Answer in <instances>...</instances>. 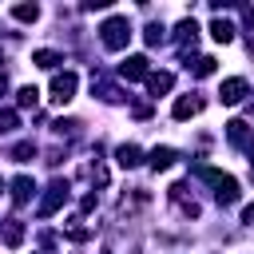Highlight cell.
Segmentation results:
<instances>
[{
  "label": "cell",
  "mask_w": 254,
  "mask_h": 254,
  "mask_svg": "<svg viewBox=\"0 0 254 254\" xmlns=\"http://www.w3.org/2000/svg\"><path fill=\"white\" fill-rule=\"evenodd\" d=\"M242 222H254V202H250V206L242 210Z\"/></svg>",
  "instance_id": "obj_22"
},
{
  "label": "cell",
  "mask_w": 254,
  "mask_h": 254,
  "mask_svg": "<svg viewBox=\"0 0 254 254\" xmlns=\"http://www.w3.org/2000/svg\"><path fill=\"white\" fill-rule=\"evenodd\" d=\"M36 99H40V91H36L32 83H28V87H20V95H16V103H20V107H36Z\"/></svg>",
  "instance_id": "obj_15"
},
{
  "label": "cell",
  "mask_w": 254,
  "mask_h": 254,
  "mask_svg": "<svg viewBox=\"0 0 254 254\" xmlns=\"http://www.w3.org/2000/svg\"><path fill=\"white\" fill-rule=\"evenodd\" d=\"M171 83H175V75H171V71H147V87H151V95L171 91Z\"/></svg>",
  "instance_id": "obj_6"
},
{
  "label": "cell",
  "mask_w": 254,
  "mask_h": 254,
  "mask_svg": "<svg viewBox=\"0 0 254 254\" xmlns=\"http://www.w3.org/2000/svg\"><path fill=\"white\" fill-rule=\"evenodd\" d=\"M71 95H75V75L71 71H60L52 79V103H67Z\"/></svg>",
  "instance_id": "obj_3"
},
{
  "label": "cell",
  "mask_w": 254,
  "mask_h": 254,
  "mask_svg": "<svg viewBox=\"0 0 254 254\" xmlns=\"http://www.w3.org/2000/svg\"><path fill=\"white\" fill-rule=\"evenodd\" d=\"M12 16H16V20H24V24H32V20L40 16V8H36V4H20V8H12Z\"/></svg>",
  "instance_id": "obj_14"
},
{
  "label": "cell",
  "mask_w": 254,
  "mask_h": 254,
  "mask_svg": "<svg viewBox=\"0 0 254 254\" xmlns=\"http://www.w3.org/2000/svg\"><path fill=\"white\" fill-rule=\"evenodd\" d=\"M139 155H143V151H139L135 143H123V147L115 151V159H119V167H139Z\"/></svg>",
  "instance_id": "obj_9"
},
{
  "label": "cell",
  "mask_w": 254,
  "mask_h": 254,
  "mask_svg": "<svg viewBox=\"0 0 254 254\" xmlns=\"http://www.w3.org/2000/svg\"><path fill=\"white\" fill-rule=\"evenodd\" d=\"M64 234H67L71 242H83V238H91V230H87V226H79V222H71V226H67Z\"/></svg>",
  "instance_id": "obj_19"
},
{
  "label": "cell",
  "mask_w": 254,
  "mask_h": 254,
  "mask_svg": "<svg viewBox=\"0 0 254 254\" xmlns=\"http://www.w3.org/2000/svg\"><path fill=\"white\" fill-rule=\"evenodd\" d=\"M4 242H8V246H20V242H24V222L12 218V222L4 226Z\"/></svg>",
  "instance_id": "obj_13"
},
{
  "label": "cell",
  "mask_w": 254,
  "mask_h": 254,
  "mask_svg": "<svg viewBox=\"0 0 254 254\" xmlns=\"http://www.w3.org/2000/svg\"><path fill=\"white\" fill-rule=\"evenodd\" d=\"M32 60H36V64H40V67H56V64H64V60H60V56H56V52H48V48H44V52H36V56H32Z\"/></svg>",
  "instance_id": "obj_17"
},
{
  "label": "cell",
  "mask_w": 254,
  "mask_h": 254,
  "mask_svg": "<svg viewBox=\"0 0 254 254\" xmlns=\"http://www.w3.org/2000/svg\"><path fill=\"white\" fill-rule=\"evenodd\" d=\"M218 95H222V103H238V99L246 95V79H242V75H234V79H226Z\"/></svg>",
  "instance_id": "obj_5"
},
{
  "label": "cell",
  "mask_w": 254,
  "mask_h": 254,
  "mask_svg": "<svg viewBox=\"0 0 254 254\" xmlns=\"http://www.w3.org/2000/svg\"><path fill=\"white\" fill-rule=\"evenodd\" d=\"M32 155H36V143H16V147H12V159H16V163H28Z\"/></svg>",
  "instance_id": "obj_16"
},
{
  "label": "cell",
  "mask_w": 254,
  "mask_h": 254,
  "mask_svg": "<svg viewBox=\"0 0 254 254\" xmlns=\"http://www.w3.org/2000/svg\"><path fill=\"white\" fill-rule=\"evenodd\" d=\"M198 111H202V99H187V95H183V99L175 103V119H190V115H198Z\"/></svg>",
  "instance_id": "obj_8"
},
{
  "label": "cell",
  "mask_w": 254,
  "mask_h": 254,
  "mask_svg": "<svg viewBox=\"0 0 254 254\" xmlns=\"http://www.w3.org/2000/svg\"><path fill=\"white\" fill-rule=\"evenodd\" d=\"M119 75L123 79H147V56H127L119 64Z\"/></svg>",
  "instance_id": "obj_4"
},
{
  "label": "cell",
  "mask_w": 254,
  "mask_h": 254,
  "mask_svg": "<svg viewBox=\"0 0 254 254\" xmlns=\"http://www.w3.org/2000/svg\"><path fill=\"white\" fill-rule=\"evenodd\" d=\"M64 198H67V183H64V179H56V183L48 187V194H44V202H40V214H44V218H48V214H56Z\"/></svg>",
  "instance_id": "obj_2"
},
{
  "label": "cell",
  "mask_w": 254,
  "mask_h": 254,
  "mask_svg": "<svg viewBox=\"0 0 254 254\" xmlns=\"http://www.w3.org/2000/svg\"><path fill=\"white\" fill-rule=\"evenodd\" d=\"M159 40H163V28L151 24V28H147V44H159Z\"/></svg>",
  "instance_id": "obj_21"
},
{
  "label": "cell",
  "mask_w": 254,
  "mask_h": 254,
  "mask_svg": "<svg viewBox=\"0 0 254 254\" xmlns=\"http://www.w3.org/2000/svg\"><path fill=\"white\" fill-rule=\"evenodd\" d=\"M210 36H214L218 44H230V40H234V24H230V20H214V24H210Z\"/></svg>",
  "instance_id": "obj_12"
},
{
  "label": "cell",
  "mask_w": 254,
  "mask_h": 254,
  "mask_svg": "<svg viewBox=\"0 0 254 254\" xmlns=\"http://www.w3.org/2000/svg\"><path fill=\"white\" fill-rule=\"evenodd\" d=\"M4 91H8V79H4V75H0V95H4Z\"/></svg>",
  "instance_id": "obj_23"
},
{
  "label": "cell",
  "mask_w": 254,
  "mask_h": 254,
  "mask_svg": "<svg viewBox=\"0 0 254 254\" xmlns=\"http://www.w3.org/2000/svg\"><path fill=\"white\" fill-rule=\"evenodd\" d=\"M194 75H198V79H202V75H214V60H210V56L194 60Z\"/></svg>",
  "instance_id": "obj_18"
},
{
  "label": "cell",
  "mask_w": 254,
  "mask_h": 254,
  "mask_svg": "<svg viewBox=\"0 0 254 254\" xmlns=\"http://www.w3.org/2000/svg\"><path fill=\"white\" fill-rule=\"evenodd\" d=\"M147 163H151V167H155V171H167V167H171V163H175V151H171V147H155V151H151V159H147Z\"/></svg>",
  "instance_id": "obj_10"
},
{
  "label": "cell",
  "mask_w": 254,
  "mask_h": 254,
  "mask_svg": "<svg viewBox=\"0 0 254 254\" xmlns=\"http://www.w3.org/2000/svg\"><path fill=\"white\" fill-rule=\"evenodd\" d=\"M99 32H103V48H111V52H119V48L131 40V24H127L123 16H111Z\"/></svg>",
  "instance_id": "obj_1"
},
{
  "label": "cell",
  "mask_w": 254,
  "mask_h": 254,
  "mask_svg": "<svg viewBox=\"0 0 254 254\" xmlns=\"http://www.w3.org/2000/svg\"><path fill=\"white\" fill-rule=\"evenodd\" d=\"M16 111H0V131H16Z\"/></svg>",
  "instance_id": "obj_20"
},
{
  "label": "cell",
  "mask_w": 254,
  "mask_h": 254,
  "mask_svg": "<svg viewBox=\"0 0 254 254\" xmlns=\"http://www.w3.org/2000/svg\"><path fill=\"white\" fill-rule=\"evenodd\" d=\"M32 190H36V183H32L28 175H20V179L12 183V198H16V202H28V198H32Z\"/></svg>",
  "instance_id": "obj_11"
},
{
  "label": "cell",
  "mask_w": 254,
  "mask_h": 254,
  "mask_svg": "<svg viewBox=\"0 0 254 254\" xmlns=\"http://www.w3.org/2000/svg\"><path fill=\"white\" fill-rule=\"evenodd\" d=\"M250 167H254V147H250Z\"/></svg>",
  "instance_id": "obj_24"
},
{
  "label": "cell",
  "mask_w": 254,
  "mask_h": 254,
  "mask_svg": "<svg viewBox=\"0 0 254 254\" xmlns=\"http://www.w3.org/2000/svg\"><path fill=\"white\" fill-rule=\"evenodd\" d=\"M226 135H230V143H234V147H246V143H250V127H246L242 119L226 123Z\"/></svg>",
  "instance_id": "obj_7"
}]
</instances>
